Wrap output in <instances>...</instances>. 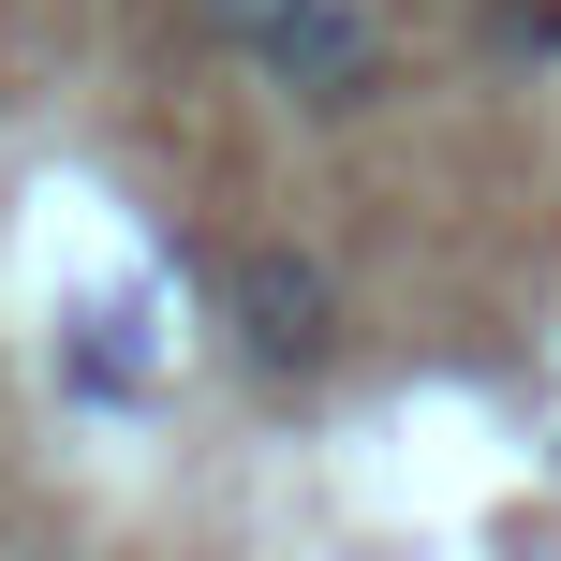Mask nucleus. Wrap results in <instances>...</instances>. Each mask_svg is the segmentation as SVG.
Masks as SVG:
<instances>
[{
  "instance_id": "obj_3",
  "label": "nucleus",
  "mask_w": 561,
  "mask_h": 561,
  "mask_svg": "<svg viewBox=\"0 0 561 561\" xmlns=\"http://www.w3.org/2000/svg\"><path fill=\"white\" fill-rule=\"evenodd\" d=\"M178 15H193V30H207V45H222V59H266L280 30L310 15V0H178Z\"/></svg>"
},
{
  "instance_id": "obj_1",
  "label": "nucleus",
  "mask_w": 561,
  "mask_h": 561,
  "mask_svg": "<svg viewBox=\"0 0 561 561\" xmlns=\"http://www.w3.org/2000/svg\"><path fill=\"white\" fill-rule=\"evenodd\" d=\"M222 325H237V355L266 385H296V369L340 355V280L310 252H280V237H252V252H222Z\"/></svg>"
},
{
  "instance_id": "obj_2",
  "label": "nucleus",
  "mask_w": 561,
  "mask_h": 561,
  "mask_svg": "<svg viewBox=\"0 0 561 561\" xmlns=\"http://www.w3.org/2000/svg\"><path fill=\"white\" fill-rule=\"evenodd\" d=\"M252 75H266L296 118H355V104H385V30H369V0H310Z\"/></svg>"
}]
</instances>
